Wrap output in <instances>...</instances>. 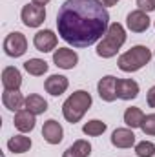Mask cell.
I'll return each mask as SVG.
<instances>
[{"instance_id":"7","label":"cell","mask_w":155,"mask_h":157,"mask_svg":"<svg viewBox=\"0 0 155 157\" xmlns=\"http://www.w3.org/2000/svg\"><path fill=\"white\" fill-rule=\"evenodd\" d=\"M53 62L57 68H62V70H73L78 62V55L70 49V48H59L55 53H53Z\"/></svg>"},{"instance_id":"20","label":"cell","mask_w":155,"mask_h":157,"mask_svg":"<svg viewBox=\"0 0 155 157\" xmlns=\"http://www.w3.org/2000/svg\"><path fill=\"white\" fill-rule=\"evenodd\" d=\"M24 106H26V110H29V112L35 113V115H40V113H44V112L47 110V102L44 101V97H40V95H37V93L28 95Z\"/></svg>"},{"instance_id":"2","label":"cell","mask_w":155,"mask_h":157,"mask_svg":"<svg viewBox=\"0 0 155 157\" xmlns=\"http://www.w3.org/2000/svg\"><path fill=\"white\" fill-rule=\"evenodd\" d=\"M124 42H126V29L119 22H113V24H110L106 35L99 42L97 55L102 57V59H112V57L117 55V51L122 48Z\"/></svg>"},{"instance_id":"12","label":"cell","mask_w":155,"mask_h":157,"mask_svg":"<svg viewBox=\"0 0 155 157\" xmlns=\"http://www.w3.org/2000/svg\"><path fill=\"white\" fill-rule=\"evenodd\" d=\"M139 95V84L131 78H117V99L131 101Z\"/></svg>"},{"instance_id":"9","label":"cell","mask_w":155,"mask_h":157,"mask_svg":"<svg viewBox=\"0 0 155 157\" xmlns=\"http://www.w3.org/2000/svg\"><path fill=\"white\" fill-rule=\"evenodd\" d=\"M42 137L49 144H59L62 141V137H64V130H62V126L55 119H49L42 126Z\"/></svg>"},{"instance_id":"16","label":"cell","mask_w":155,"mask_h":157,"mask_svg":"<svg viewBox=\"0 0 155 157\" xmlns=\"http://www.w3.org/2000/svg\"><path fill=\"white\" fill-rule=\"evenodd\" d=\"M2 102H4V106H6L7 110L18 112V110H22V106L26 104V99H24V95H22L18 90H6V91L2 93Z\"/></svg>"},{"instance_id":"5","label":"cell","mask_w":155,"mask_h":157,"mask_svg":"<svg viewBox=\"0 0 155 157\" xmlns=\"http://www.w3.org/2000/svg\"><path fill=\"white\" fill-rule=\"evenodd\" d=\"M26 49H28V39L20 31L9 33L6 37V40H4V51L9 57H15V59L17 57H22L26 53Z\"/></svg>"},{"instance_id":"6","label":"cell","mask_w":155,"mask_h":157,"mask_svg":"<svg viewBox=\"0 0 155 157\" xmlns=\"http://www.w3.org/2000/svg\"><path fill=\"white\" fill-rule=\"evenodd\" d=\"M20 18L24 22V26L28 28H39L40 24L46 20V9L42 6H35V4H26L22 7Z\"/></svg>"},{"instance_id":"29","label":"cell","mask_w":155,"mask_h":157,"mask_svg":"<svg viewBox=\"0 0 155 157\" xmlns=\"http://www.w3.org/2000/svg\"><path fill=\"white\" fill-rule=\"evenodd\" d=\"M100 2H102L104 6H115V4L119 2V0H100Z\"/></svg>"},{"instance_id":"19","label":"cell","mask_w":155,"mask_h":157,"mask_svg":"<svg viewBox=\"0 0 155 157\" xmlns=\"http://www.w3.org/2000/svg\"><path fill=\"white\" fill-rule=\"evenodd\" d=\"M7 148L13 154H26L31 148V139L26 137V135H13L7 141Z\"/></svg>"},{"instance_id":"22","label":"cell","mask_w":155,"mask_h":157,"mask_svg":"<svg viewBox=\"0 0 155 157\" xmlns=\"http://www.w3.org/2000/svg\"><path fill=\"white\" fill-rule=\"evenodd\" d=\"M24 70L33 77H40L47 71V62L42 60V59H29V60L24 62Z\"/></svg>"},{"instance_id":"27","label":"cell","mask_w":155,"mask_h":157,"mask_svg":"<svg viewBox=\"0 0 155 157\" xmlns=\"http://www.w3.org/2000/svg\"><path fill=\"white\" fill-rule=\"evenodd\" d=\"M146 101H148V106H150V108H155V86H152V88L148 90Z\"/></svg>"},{"instance_id":"15","label":"cell","mask_w":155,"mask_h":157,"mask_svg":"<svg viewBox=\"0 0 155 157\" xmlns=\"http://www.w3.org/2000/svg\"><path fill=\"white\" fill-rule=\"evenodd\" d=\"M112 144L115 148H131L135 144V133L128 128H117L112 133Z\"/></svg>"},{"instance_id":"26","label":"cell","mask_w":155,"mask_h":157,"mask_svg":"<svg viewBox=\"0 0 155 157\" xmlns=\"http://www.w3.org/2000/svg\"><path fill=\"white\" fill-rule=\"evenodd\" d=\"M137 6H139V9L144 11V13L155 11V0H137Z\"/></svg>"},{"instance_id":"17","label":"cell","mask_w":155,"mask_h":157,"mask_svg":"<svg viewBox=\"0 0 155 157\" xmlns=\"http://www.w3.org/2000/svg\"><path fill=\"white\" fill-rule=\"evenodd\" d=\"M2 84L6 90H20L22 86V75L15 66H7L2 71Z\"/></svg>"},{"instance_id":"21","label":"cell","mask_w":155,"mask_h":157,"mask_svg":"<svg viewBox=\"0 0 155 157\" xmlns=\"http://www.w3.org/2000/svg\"><path fill=\"white\" fill-rule=\"evenodd\" d=\"M144 117H146V115L142 113V110H141V108H135V106L126 108V112H124V122H126L131 130H133V128H141Z\"/></svg>"},{"instance_id":"25","label":"cell","mask_w":155,"mask_h":157,"mask_svg":"<svg viewBox=\"0 0 155 157\" xmlns=\"http://www.w3.org/2000/svg\"><path fill=\"white\" fill-rule=\"evenodd\" d=\"M141 130L146 133V135H153L155 137V113H150L146 115L142 124H141Z\"/></svg>"},{"instance_id":"1","label":"cell","mask_w":155,"mask_h":157,"mask_svg":"<svg viewBox=\"0 0 155 157\" xmlns=\"http://www.w3.org/2000/svg\"><path fill=\"white\" fill-rule=\"evenodd\" d=\"M59 35L73 48L93 46L110 28V15L100 0H66L57 15Z\"/></svg>"},{"instance_id":"4","label":"cell","mask_w":155,"mask_h":157,"mask_svg":"<svg viewBox=\"0 0 155 157\" xmlns=\"http://www.w3.org/2000/svg\"><path fill=\"white\" fill-rule=\"evenodd\" d=\"M152 59V51L146 46H133L131 49H128L126 53H122L119 57V68L126 73H133L139 71L141 68H144Z\"/></svg>"},{"instance_id":"3","label":"cell","mask_w":155,"mask_h":157,"mask_svg":"<svg viewBox=\"0 0 155 157\" xmlns=\"http://www.w3.org/2000/svg\"><path fill=\"white\" fill-rule=\"evenodd\" d=\"M89 106H91V95L84 90H78L75 93H71L66 99V102L62 104V115L68 122L75 124L84 117V113L89 110Z\"/></svg>"},{"instance_id":"13","label":"cell","mask_w":155,"mask_h":157,"mask_svg":"<svg viewBox=\"0 0 155 157\" xmlns=\"http://www.w3.org/2000/svg\"><path fill=\"white\" fill-rule=\"evenodd\" d=\"M35 113H31L29 110H18V112H15V119H13V124H15V128L18 130V132H22V133H28V132H31L33 128H35Z\"/></svg>"},{"instance_id":"8","label":"cell","mask_w":155,"mask_h":157,"mask_svg":"<svg viewBox=\"0 0 155 157\" xmlns=\"http://www.w3.org/2000/svg\"><path fill=\"white\" fill-rule=\"evenodd\" d=\"M126 26H128V29L133 31V33H144V31L150 28L148 13L141 11V9H135V11L128 13V17H126Z\"/></svg>"},{"instance_id":"11","label":"cell","mask_w":155,"mask_h":157,"mask_svg":"<svg viewBox=\"0 0 155 157\" xmlns=\"http://www.w3.org/2000/svg\"><path fill=\"white\" fill-rule=\"evenodd\" d=\"M33 44H35V48H37L39 51L49 53V51H53L55 46H57V35H55L51 29H42V31H39V33L33 37Z\"/></svg>"},{"instance_id":"28","label":"cell","mask_w":155,"mask_h":157,"mask_svg":"<svg viewBox=\"0 0 155 157\" xmlns=\"http://www.w3.org/2000/svg\"><path fill=\"white\" fill-rule=\"evenodd\" d=\"M49 2H51V0H31V4H35V6H42V7H44L46 4H49Z\"/></svg>"},{"instance_id":"10","label":"cell","mask_w":155,"mask_h":157,"mask_svg":"<svg viewBox=\"0 0 155 157\" xmlns=\"http://www.w3.org/2000/svg\"><path fill=\"white\" fill-rule=\"evenodd\" d=\"M97 90H99V95L102 101L106 102H113L117 99V78L113 75H106L99 80L97 84Z\"/></svg>"},{"instance_id":"18","label":"cell","mask_w":155,"mask_h":157,"mask_svg":"<svg viewBox=\"0 0 155 157\" xmlns=\"http://www.w3.org/2000/svg\"><path fill=\"white\" fill-rule=\"evenodd\" d=\"M89 154H91V144L84 139H78L62 154V157H89Z\"/></svg>"},{"instance_id":"24","label":"cell","mask_w":155,"mask_h":157,"mask_svg":"<svg viewBox=\"0 0 155 157\" xmlns=\"http://www.w3.org/2000/svg\"><path fill=\"white\" fill-rule=\"evenodd\" d=\"M135 154H137V157H153L155 144L152 141H141L135 144Z\"/></svg>"},{"instance_id":"23","label":"cell","mask_w":155,"mask_h":157,"mask_svg":"<svg viewBox=\"0 0 155 157\" xmlns=\"http://www.w3.org/2000/svg\"><path fill=\"white\" fill-rule=\"evenodd\" d=\"M82 132L89 137H99L106 132V124L99 119H93V121H88L84 126H82Z\"/></svg>"},{"instance_id":"14","label":"cell","mask_w":155,"mask_h":157,"mask_svg":"<svg viewBox=\"0 0 155 157\" xmlns=\"http://www.w3.org/2000/svg\"><path fill=\"white\" fill-rule=\"evenodd\" d=\"M68 86H70V80L64 77V75H51V77L46 78V82H44L46 91H47L49 95H53V97L62 95V93L68 90Z\"/></svg>"}]
</instances>
